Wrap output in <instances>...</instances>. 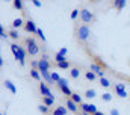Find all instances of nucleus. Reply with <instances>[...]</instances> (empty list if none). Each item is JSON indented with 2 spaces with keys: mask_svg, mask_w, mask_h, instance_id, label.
<instances>
[{
  "mask_svg": "<svg viewBox=\"0 0 130 115\" xmlns=\"http://www.w3.org/2000/svg\"><path fill=\"white\" fill-rule=\"evenodd\" d=\"M70 17H71V20L74 21V20H76L77 17H80V9H73V11H71V15H70Z\"/></svg>",
  "mask_w": 130,
  "mask_h": 115,
  "instance_id": "nucleus-30",
  "label": "nucleus"
},
{
  "mask_svg": "<svg viewBox=\"0 0 130 115\" xmlns=\"http://www.w3.org/2000/svg\"><path fill=\"white\" fill-rule=\"evenodd\" d=\"M89 70H91V71H94V73L97 74L100 79H101V77H104V68H103L101 65H98L97 62H91Z\"/></svg>",
  "mask_w": 130,
  "mask_h": 115,
  "instance_id": "nucleus-11",
  "label": "nucleus"
},
{
  "mask_svg": "<svg viewBox=\"0 0 130 115\" xmlns=\"http://www.w3.org/2000/svg\"><path fill=\"white\" fill-rule=\"evenodd\" d=\"M24 30H26L27 33H30V35H33V33H36V32H38V27H36L35 21L29 18V20H27V21L24 23Z\"/></svg>",
  "mask_w": 130,
  "mask_h": 115,
  "instance_id": "nucleus-12",
  "label": "nucleus"
},
{
  "mask_svg": "<svg viewBox=\"0 0 130 115\" xmlns=\"http://www.w3.org/2000/svg\"><path fill=\"white\" fill-rule=\"evenodd\" d=\"M26 55H27L26 49H24L23 46H18V55H17L15 59L20 62V65H21V67H24V65H26Z\"/></svg>",
  "mask_w": 130,
  "mask_h": 115,
  "instance_id": "nucleus-9",
  "label": "nucleus"
},
{
  "mask_svg": "<svg viewBox=\"0 0 130 115\" xmlns=\"http://www.w3.org/2000/svg\"><path fill=\"white\" fill-rule=\"evenodd\" d=\"M3 85L6 86V88H8V89H9V91H11V92L14 94V95L17 94V88L14 86V83H12L11 80H8V79H5V80H3Z\"/></svg>",
  "mask_w": 130,
  "mask_h": 115,
  "instance_id": "nucleus-17",
  "label": "nucleus"
},
{
  "mask_svg": "<svg viewBox=\"0 0 130 115\" xmlns=\"http://www.w3.org/2000/svg\"><path fill=\"white\" fill-rule=\"evenodd\" d=\"M29 74H30V77H32V79L38 80V82H41V71H39L38 68H30Z\"/></svg>",
  "mask_w": 130,
  "mask_h": 115,
  "instance_id": "nucleus-15",
  "label": "nucleus"
},
{
  "mask_svg": "<svg viewBox=\"0 0 130 115\" xmlns=\"http://www.w3.org/2000/svg\"><path fill=\"white\" fill-rule=\"evenodd\" d=\"M61 79H62V77H61L56 71H52V80H53V83H58Z\"/></svg>",
  "mask_w": 130,
  "mask_h": 115,
  "instance_id": "nucleus-31",
  "label": "nucleus"
},
{
  "mask_svg": "<svg viewBox=\"0 0 130 115\" xmlns=\"http://www.w3.org/2000/svg\"><path fill=\"white\" fill-rule=\"evenodd\" d=\"M38 61H39V65H38L39 71H48L52 68V62H50V59H48L47 55H42L41 59H38Z\"/></svg>",
  "mask_w": 130,
  "mask_h": 115,
  "instance_id": "nucleus-4",
  "label": "nucleus"
},
{
  "mask_svg": "<svg viewBox=\"0 0 130 115\" xmlns=\"http://www.w3.org/2000/svg\"><path fill=\"white\" fill-rule=\"evenodd\" d=\"M2 115H5V114H2Z\"/></svg>",
  "mask_w": 130,
  "mask_h": 115,
  "instance_id": "nucleus-41",
  "label": "nucleus"
},
{
  "mask_svg": "<svg viewBox=\"0 0 130 115\" xmlns=\"http://www.w3.org/2000/svg\"><path fill=\"white\" fill-rule=\"evenodd\" d=\"M24 49H26V52H27V55L29 56H36L38 53H39V50H41V47H39V44H38V41L35 39V38H30V36H27L26 39H24Z\"/></svg>",
  "mask_w": 130,
  "mask_h": 115,
  "instance_id": "nucleus-2",
  "label": "nucleus"
},
{
  "mask_svg": "<svg viewBox=\"0 0 130 115\" xmlns=\"http://www.w3.org/2000/svg\"><path fill=\"white\" fill-rule=\"evenodd\" d=\"M74 35H76V39L80 44H85L89 39V36H91V27L86 26V24H79V26H76Z\"/></svg>",
  "mask_w": 130,
  "mask_h": 115,
  "instance_id": "nucleus-1",
  "label": "nucleus"
},
{
  "mask_svg": "<svg viewBox=\"0 0 130 115\" xmlns=\"http://www.w3.org/2000/svg\"><path fill=\"white\" fill-rule=\"evenodd\" d=\"M85 77H86L88 80H91V82H92V80H95V79H97L98 76L94 73V71H91V70H89V71H86V73H85Z\"/></svg>",
  "mask_w": 130,
  "mask_h": 115,
  "instance_id": "nucleus-26",
  "label": "nucleus"
},
{
  "mask_svg": "<svg viewBox=\"0 0 130 115\" xmlns=\"http://www.w3.org/2000/svg\"><path fill=\"white\" fill-rule=\"evenodd\" d=\"M39 92H41L42 97H53V98H55L52 89L48 88V85H47L45 82H39Z\"/></svg>",
  "mask_w": 130,
  "mask_h": 115,
  "instance_id": "nucleus-10",
  "label": "nucleus"
},
{
  "mask_svg": "<svg viewBox=\"0 0 130 115\" xmlns=\"http://www.w3.org/2000/svg\"><path fill=\"white\" fill-rule=\"evenodd\" d=\"M70 98H71L73 102H76L77 105H82V103H83V102H82V95H79L77 92H73V95H71Z\"/></svg>",
  "mask_w": 130,
  "mask_h": 115,
  "instance_id": "nucleus-25",
  "label": "nucleus"
},
{
  "mask_svg": "<svg viewBox=\"0 0 130 115\" xmlns=\"http://www.w3.org/2000/svg\"><path fill=\"white\" fill-rule=\"evenodd\" d=\"M65 105H67V109L73 114H79V105L76 102H73L70 97H65Z\"/></svg>",
  "mask_w": 130,
  "mask_h": 115,
  "instance_id": "nucleus-8",
  "label": "nucleus"
},
{
  "mask_svg": "<svg viewBox=\"0 0 130 115\" xmlns=\"http://www.w3.org/2000/svg\"><path fill=\"white\" fill-rule=\"evenodd\" d=\"M110 115H120V111H118V109H113V108H112V109H110Z\"/></svg>",
  "mask_w": 130,
  "mask_h": 115,
  "instance_id": "nucleus-36",
  "label": "nucleus"
},
{
  "mask_svg": "<svg viewBox=\"0 0 130 115\" xmlns=\"http://www.w3.org/2000/svg\"><path fill=\"white\" fill-rule=\"evenodd\" d=\"M8 35H9V38H12V39H18V38H20V33H18L17 29H11V30L8 32Z\"/></svg>",
  "mask_w": 130,
  "mask_h": 115,
  "instance_id": "nucleus-24",
  "label": "nucleus"
},
{
  "mask_svg": "<svg viewBox=\"0 0 130 115\" xmlns=\"http://www.w3.org/2000/svg\"><path fill=\"white\" fill-rule=\"evenodd\" d=\"M11 52H12L14 58H17V55H18V44L12 42V44H11Z\"/></svg>",
  "mask_w": 130,
  "mask_h": 115,
  "instance_id": "nucleus-29",
  "label": "nucleus"
},
{
  "mask_svg": "<svg viewBox=\"0 0 130 115\" xmlns=\"http://www.w3.org/2000/svg\"><path fill=\"white\" fill-rule=\"evenodd\" d=\"M59 53H62V55H65V56H67V53H68V50H67V49H61V50H59Z\"/></svg>",
  "mask_w": 130,
  "mask_h": 115,
  "instance_id": "nucleus-37",
  "label": "nucleus"
},
{
  "mask_svg": "<svg viewBox=\"0 0 130 115\" xmlns=\"http://www.w3.org/2000/svg\"><path fill=\"white\" fill-rule=\"evenodd\" d=\"M79 109L83 114H91V115H94L95 112H98L97 106L95 105H91V103H82V105H79Z\"/></svg>",
  "mask_w": 130,
  "mask_h": 115,
  "instance_id": "nucleus-6",
  "label": "nucleus"
},
{
  "mask_svg": "<svg viewBox=\"0 0 130 115\" xmlns=\"http://www.w3.org/2000/svg\"><path fill=\"white\" fill-rule=\"evenodd\" d=\"M94 115H104V112H100V111H98V112H95Z\"/></svg>",
  "mask_w": 130,
  "mask_h": 115,
  "instance_id": "nucleus-38",
  "label": "nucleus"
},
{
  "mask_svg": "<svg viewBox=\"0 0 130 115\" xmlns=\"http://www.w3.org/2000/svg\"><path fill=\"white\" fill-rule=\"evenodd\" d=\"M85 97H88V98H94V97H97L95 89H86V91H85Z\"/></svg>",
  "mask_w": 130,
  "mask_h": 115,
  "instance_id": "nucleus-27",
  "label": "nucleus"
},
{
  "mask_svg": "<svg viewBox=\"0 0 130 115\" xmlns=\"http://www.w3.org/2000/svg\"><path fill=\"white\" fill-rule=\"evenodd\" d=\"M64 61H67V56L65 55H62V53H55V62L56 64H59V62H64Z\"/></svg>",
  "mask_w": 130,
  "mask_h": 115,
  "instance_id": "nucleus-23",
  "label": "nucleus"
},
{
  "mask_svg": "<svg viewBox=\"0 0 130 115\" xmlns=\"http://www.w3.org/2000/svg\"><path fill=\"white\" fill-rule=\"evenodd\" d=\"M113 98V95L110 94V92H104L103 95H101V102H104V103H107V102H110Z\"/></svg>",
  "mask_w": 130,
  "mask_h": 115,
  "instance_id": "nucleus-28",
  "label": "nucleus"
},
{
  "mask_svg": "<svg viewBox=\"0 0 130 115\" xmlns=\"http://www.w3.org/2000/svg\"><path fill=\"white\" fill-rule=\"evenodd\" d=\"M12 5H14V8L18 9V11H23V9H24V3H23V0H12Z\"/></svg>",
  "mask_w": 130,
  "mask_h": 115,
  "instance_id": "nucleus-21",
  "label": "nucleus"
},
{
  "mask_svg": "<svg viewBox=\"0 0 130 115\" xmlns=\"http://www.w3.org/2000/svg\"><path fill=\"white\" fill-rule=\"evenodd\" d=\"M80 21H82V24L91 26V24L95 21V15H94L89 9L83 8V9H80Z\"/></svg>",
  "mask_w": 130,
  "mask_h": 115,
  "instance_id": "nucleus-3",
  "label": "nucleus"
},
{
  "mask_svg": "<svg viewBox=\"0 0 130 115\" xmlns=\"http://www.w3.org/2000/svg\"><path fill=\"white\" fill-rule=\"evenodd\" d=\"M100 85L103 86V88H109V86H110V82H109L106 77H101V79H100Z\"/></svg>",
  "mask_w": 130,
  "mask_h": 115,
  "instance_id": "nucleus-32",
  "label": "nucleus"
},
{
  "mask_svg": "<svg viewBox=\"0 0 130 115\" xmlns=\"http://www.w3.org/2000/svg\"><path fill=\"white\" fill-rule=\"evenodd\" d=\"M0 36H2V39H8L9 38V35L5 32V27L3 26H0Z\"/></svg>",
  "mask_w": 130,
  "mask_h": 115,
  "instance_id": "nucleus-33",
  "label": "nucleus"
},
{
  "mask_svg": "<svg viewBox=\"0 0 130 115\" xmlns=\"http://www.w3.org/2000/svg\"><path fill=\"white\" fill-rule=\"evenodd\" d=\"M67 112H70L65 106H58V108H55V111H52L50 115H67Z\"/></svg>",
  "mask_w": 130,
  "mask_h": 115,
  "instance_id": "nucleus-14",
  "label": "nucleus"
},
{
  "mask_svg": "<svg viewBox=\"0 0 130 115\" xmlns=\"http://www.w3.org/2000/svg\"><path fill=\"white\" fill-rule=\"evenodd\" d=\"M113 91H115V95H118V97H121V98L129 97V95H127V91H126V85H124V83H115V85H113Z\"/></svg>",
  "mask_w": 130,
  "mask_h": 115,
  "instance_id": "nucleus-7",
  "label": "nucleus"
},
{
  "mask_svg": "<svg viewBox=\"0 0 130 115\" xmlns=\"http://www.w3.org/2000/svg\"><path fill=\"white\" fill-rule=\"evenodd\" d=\"M56 85H58V88L61 89V92H62L64 95H67V97H71V95H73V91L70 89V86H68V82H67V79H64V77H62V79H61V80H59V82H58Z\"/></svg>",
  "mask_w": 130,
  "mask_h": 115,
  "instance_id": "nucleus-5",
  "label": "nucleus"
},
{
  "mask_svg": "<svg viewBox=\"0 0 130 115\" xmlns=\"http://www.w3.org/2000/svg\"><path fill=\"white\" fill-rule=\"evenodd\" d=\"M56 67H58V68H61V70H71V64H70L68 61H64V62L56 64Z\"/></svg>",
  "mask_w": 130,
  "mask_h": 115,
  "instance_id": "nucleus-20",
  "label": "nucleus"
},
{
  "mask_svg": "<svg viewBox=\"0 0 130 115\" xmlns=\"http://www.w3.org/2000/svg\"><path fill=\"white\" fill-rule=\"evenodd\" d=\"M126 5H127V0H112V6H113L118 12H121V11L126 8Z\"/></svg>",
  "mask_w": 130,
  "mask_h": 115,
  "instance_id": "nucleus-13",
  "label": "nucleus"
},
{
  "mask_svg": "<svg viewBox=\"0 0 130 115\" xmlns=\"http://www.w3.org/2000/svg\"><path fill=\"white\" fill-rule=\"evenodd\" d=\"M36 35H38V38H39V39H42V42H45V36H44V32H42L41 29H38Z\"/></svg>",
  "mask_w": 130,
  "mask_h": 115,
  "instance_id": "nucleus-34",
  "label": "nucleus"
},
{
  "mask_svg": "<svg viewBox=\"0 0 130 115\" xmlns=\"http://www.w3.org/2000/svg\"><path fill=\"white\" fill-rule=\"evenodd\" d=\"M20 27H24V21L21 18H15L12 21V29H20Z\"/></svg>",
  "mask_w": 130,
  "mask_h": 115,
  "instance_id": "nucleus-18",
  "label": "nucleus"
},
{
  "mask_svg": "<svg viewBox=\"0 0 130 115\" xmlns=\"http://www.w3.org/2000/svg\"><path fill=\"white\" fill-rule=\"evenodd\" d=\"M70 77H71V79H79V77H80V68L71 67V70H70Z\"/></svg>",
  "mask_w": 130,
  "mask_h": 115,
  "instance_id": "nucleus-16",
  "label": "nucleus"
},
{
  "mask_svg": "<svg viewBox=\"0 0 130 115\" xmlns=\"http://www.w3.org/2000/svg\"><path fill=\"white\" fill-rule=\"evenodd\" d=\"M77 115H88V114H83V112H79Z\"/></svg>",
  "mask_w": 130,
  "mask_h": 115,
  "instance_id": "nucleus-39",
  "label": "nucleus"
},
{
  "mask_svg": "<svg viewBox=\"0 0 130 115\" xmlns=\"http://www.w3.org/2000/svg\"><path fill=\"white\" fill-rule=\"evenodd\" d=\"M42 105L52 108V106L55 105V98H53V97H42Z\"/></svg>",
  "mask_w": 130,
  "mask_h": 115,
  "instance_id": "nucleus-19",
  "label": "nucleus"
},
{
  "mask_svg": "<svg viewBox=\"0 0 130 115\" xmlns=\"http://www.w3.org/2000/svg\"><path fill=\"white\" fill-rule=\"evenodd\" d=\"M38 111H39L41 114H44V115H48L50 112H52V111H50V108H48V106H45V105H42V103L38 106Z\"/></svg>",
  "mask_w": 130,
  "mask_h": 115,
  "instance_id": "nucleus-22",
  "label": "nucleus"
},
{
  "mask_svg": "<svg viewBox=\"0 0 130 115\" xmlns=\"http://www.w3.org/2000/svg\"><path fill=\"white\" fill-rule=\"evenodd\" d=\"M5 2H11V0H5Z\"/></svg>",
  "mask_w": 130,
  "mask_h": 115,
  "instance_id": "nucleus-40",
  "label": "nucleus"
},
{
  "mask_svg": "<svg viewBox=\"0 0 130 115\" xmlns=\"http://www.w3.org/2000/svg\"><path fill=\"white\" fill-rule=\"evenodd\" d=\"M30 3H32L33 6H36V8H41V6H42V3H41L39 0H30Z\"/></svg>",
  "mask_w": 130,
  "mask_h": 115,
  "instance_id": "nucleus-35",
  "label": "nucleus"
}]
</instances>
